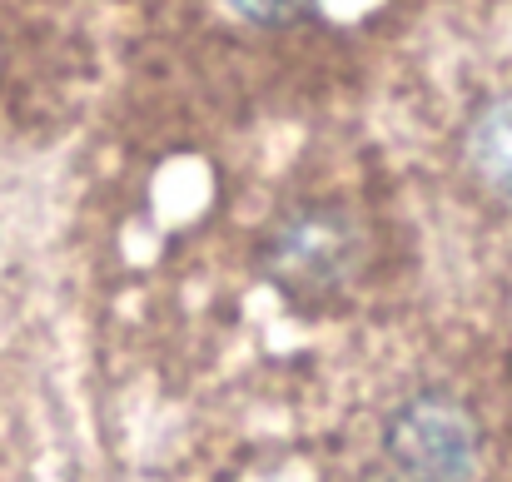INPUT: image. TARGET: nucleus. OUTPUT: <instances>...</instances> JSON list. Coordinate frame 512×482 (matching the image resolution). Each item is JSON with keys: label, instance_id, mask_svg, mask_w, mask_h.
Instances as JSON below:
<instances>
[{"label": "nucleus", "instance_id": "nucleus-1", "mask_svg": "<svg viewBox=\"0 0 512 482\" xmlns=\"http://www.w3.org/2000/svg\"><path fill=\"white\" fill-rule=\"evenodd\" d=\"M229 5H234L239 15L259 20V25H294V20L314 15L319 0H229Z\"/></svg>", "mask_w": 512, "mask_h": 482}]
</instances>
